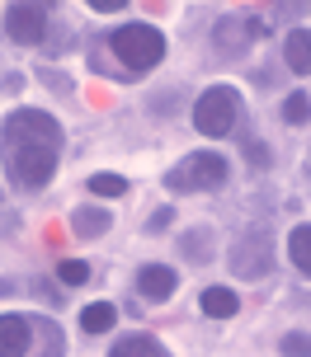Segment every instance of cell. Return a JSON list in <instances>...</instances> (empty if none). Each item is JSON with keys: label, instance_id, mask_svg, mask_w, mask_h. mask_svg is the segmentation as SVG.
Listing matches in <instances>:
<instances>
[{"label": "cell", "instance_id": "6da1fadb", "mask_svg": "<svg viewBox=\"0 0 311 357\" xmlns=\"http://www.w3.org/2000/svg\"><path fill=\"white\" fill-rule=\"evenodd\" d=\"M0 160L19 188H48L62 160V123L43 108H15L0 118Z\"/></svg>", "mask_w": 311, "mask_h": 357}, {"label": "cell", "instance_id": "7a4b0ae2", "mask_svg": "<svg viewBox=\"0 0 311 357\" xmlns=\"http://www.w3.org/2000/svg\"><path fill=\"white\" fill-rule=\"evenodd\" d=\"M109 52L118 56V71L123 75H142V71H151V66L165 61V33L156 24L132 19V24H123V29L109 33Z\"/></svg>", "mask_w": 311, "mask_h": 357}, {"label": "cell", "instance_id": "3957f363", "mask_svg": "<svg viewBox=\"0 0 311 357\" xmlns=\"http://www.w3.org/2000/svg\"><path fill=\"white\" fill-rule=\"evenodd\" d=\"M226 174H231L226 155H217V151H194V155H184L165 174V188L170 193H217L222 183H226Z\"/></svg>", "mask_w": 311, "mask_h": 357}, {"label": "cell", "instance_id": "277c9868", "mask_svg": "<svg viewBox=\"0 0 311 357\" xmlns=\"http://www.w3.org/2000/svg\"><path fill=\"white\" fill-rule=\"evenodd\" d=\"M236 123H240V89H231V85L203 89L198 104H194V127L203 137H231Z\"/></svg>", "mask_w": 311, "mask_h": 357}, {"label": "cell", "instance_id": "5b68a950", "mask_svg": "<svg viewBox=\"0 0 311 357\" xmlns=\"http://www.w3.org/2000/svg\"><path fill=\"white\" fill-rule=\"evenodd\" d=\"M231 273L240 282H259V278L274 273V240H269V231H245L231 245Z\"/></svg>", "mask_w": 311, "mask_h": 357}, {"label": "cell", "instance_id": "8992f818", "mask_svg": "<svg viewBox=\"0 0 311 357\" xmlns=\"http://www.w3.org/2000/svg\"><path fill=\"white\" fill-rule=\"evenodd\" d=\"M264 33H269V24L255 19V15H222L217 24H212V43H217V52H226V56H240Z\"/></svg>", "mask_w": 311, "mask_h": 357}, {"label": "cell", "instance_id": "52a82bcc", "mask_svg": "<svg viewBox=\"0 0 311 357\" xmlns=\"http://www.w3.org/2000/svg\"><path fill=\"white\" fill-rule=\"evenodd\" d=\"M48 5H29V0H19V5H5V38L19 43V47H38L43 38H48Z\"/></svg>", "mask_w": 311, "mask_h": 357}, {"label": "cell", "instance_id": "ba28073f", "mask_svg": "<svg viewBox=\"0 0 311 357\" xmlns=\"http://www.w3.org/2000/svg\"><path fill=\"white\" fill-rule=\"evenodd\" d=\"M34 339H38V315H0V357H34Z\"/></svg>", "mask_w": 311, "mask_h": 357}, {"label": "cell", "instance_id": "9c48e42d", "mask_svg": "<svg viewBox=\"0 0 311 357\" xmlns=\"http://www.w3.org/2000/svg\"><path fill=\"white\" fill-rule=\"evenodd\" d=\"M175 287H180V278H175V268H165V264H147L142 273H137V296L142 301H170L175 296Z\"/></svg>", "mask_w": 311, "mask_h": 357}, {"label": "cell", "instance_id": "30bf717a", "mask_svg": "<svg viewBox=\"0 0 311 357\" xmlns=\"http://www.w3.org/2000/svg\"><path fill=\"white\" fill-rule=\"evenodd\" d=\"M283 66L293 75H311V33L307 29H293L283 38Z\"/></svg>", "mask_w": 311, "mask_h": 357}, {"label": "cell", "instance_id": "8fae6325", "mask_svg": "<svg viewBox=\"0 0 311 357\" xmlns=\"http://www.w3.org/2000/svg\"><path fill=\"white\" fill-rule=\"evenodd\" d=\"M109 226H113L109 207H75V212H71V231L80 235V240H99Z\"/></svg>", "mask_w": 311, "mask_h": 357}, {"label": "cell", "instance_id": "7c38bea8", "mask_svg": "<svg viewBox=\"0 0 311 357\" xmlns=\"http://www.w3.org/2000/svg\"><path fill=\"white\" fill-rule=\"evenodd\" d=\"M198 305H203V315H212V320H231L240 310V296L231 291V287H208L198 296Z\"/></svg>", "mask_w": 311, "mask_h": 357}, {"label": "cell", "instance_id": "4fadbf2b", "mask_svg": "<svg viewBox=\"0 0 311 357\" xmlns=\"http://www.w3.org/2000/svg\"><path fill=\"white\" fill-rule=\"evenodd\" d=\"M288 259H293V268L302 278H311V221L293 226V235H288Z\"/></svg>", "mask_w": 311, "mask_h": 357}, {"label": "cell", "instance_id": "5bb4252c", "mask_svg": "<svg viewBox=\"0 0 311 357\" xmlns=\"http://www.w3.org/2000/svg\"><path fill=\"white\" fill-rule=\"evenodd\" d=\"M180 254L189 259V264H208V259H212V231H208V226L184 231L180 235Z\"/></svg>", "mask_w": 311, "mask_h": 357}, {"label": "cell", "instance_id": "9a60e30c", "mask_svg": "<svg viewBox=\"0 0 311 357\" xmlns=\"http://www.w3.org/2000/svg\"><path fill=\"white\" fill-rule=\"evenodd\" d=\"M109 357H165V348L151 334H128V339H118L109 348Z\"/></svg>", "mask_w": 311, "mask_h": 357}, {"label": "cell", "instance_id": "2e32d148", "mask_svg": "<svg viewBox=\"0 0 311 357\" xmlns=\"http://www.w3.org/2000/svg\"><path fill=\"white\" fill-rule=\"evenodd\" d=\"M113 320H118V310H113L109 301H94L80 310V329L85 334H104V329H113Z\"/></svg>", "mask_w": 311, "mask_h": 357}, {"label": "cell", "instance_id": "e0dca14e", "mask_svg": "<svg viewBox=\"0 0 311 357\" xmlns=\"http://www.w3.org/2000/svg\"><path fill=\"white\" fill-rule=\"evenodd\" d=\"M57 278L66 287H85L90 282V264H85V259H62V264H57Z\"/></svg>", "mask_w": 311, "mask_h": 357}, {"label": "cell", "instance_id": "ac0fdd59", "mask_svg": "<svg viewBox=\"0 0 311 357\" xmlns=\"http://www.w3.org/2000/svg\"><path fill=\"white\" fill-rule=\"evenodd\" d=\"M90 193L94 197H123V193H128V178H123V174H94L90 178Z\"/></svg>", "mask_w": 311, "mask_h": 357}, {"label": "cell", "instance_id": "d6986e66", "mask_svg": "<svg viewBox=\"0 0 311 357\" xmlns=\"http://www.w3.org/2000/svg\"><path fill=\"white\" fill-rule=\"evenodd\" d=\"M278 353H283V357H311V334H307V329H293V334H283Z\"/></svg>", "mask_w": 311, "mask_h": 357}, {"label": "cell", "instance_id": "ffe728a7", "mask_svg": "<svg viewBox=\"0 0 311 357\" xmlns=\"http://www.w3.org/2000/svg\"><path fill=\"white\" fill-rule=\"evenodd\" d=\"M240 151H245V160L255 165V169H269V165H274V151H269L264 142H255V137H245V142H240Z\"/></svg>", "mask_w": 311, "mask_h": 357}, {"label": "cell", "instance_id": "44dd1931", "mask_svg": "<svg viewBox=\"0 0 311 357\" xmlns=\"http://www.w3.org/2000/svg\"><path fill=\"white\" fill-rule=\"evenodd\" d=\"M283 118H288V123H307L311 118V99L307 94H288V99H283Z\"/></svg>", "mask_w": 311, "mask_h": 357}, {"label": "cell", "instance_id": "7402d4cb", "mask_svg": "<svg viewBox=\"0 0 311 357\" xmlns=\"http://www.w3.org/2000/svg\"><path fill=\"white\" fill-rule=\"evenodd\" d=\"M170 221H175V212H170V207H161V212H156V216H147V231L156 235V231H165Z\"/></svg>", "mask_w": 311, "mask_h": 357}, {"label": "cell", "instance_id": "603a6c76", "mask_svg": "<svg viewBox=\"0 0 311 357\" xmlns=\"http://www.w3.org/2000/svg\"><path fill=\"white\" fill-rule=\"evenodd\" d=\"M43 80H48V85H57L62 94H71V80H66V75H57V71H43Z\"/></svg>", "mask_w": 311, "mask_h": 357}, {"label": "cell", "instance_id": "cb8c5ba5", "mask_svg": "<svg viewBox=\"0 0 311 357\" xmlns=\"http://www.w3.org/2000/svg\"><path fill=\"white\" fill-rule=\"evenodd\" d=\"M94 10H99V15H118V10H123V0H94Z\"/></svg>", "mask_w": 311, "mask_h": 357}, {"label": "cell", "instance_id": "d4e9b609", "mask_svg": "<svg viewBox=\"0 0 311 357\" xmlns=\"http://www.w3.org/2000/svg\"><path fill=\"white\" fill-rule=\"evenodd\" d=\"M10 291H15V282H10V278H0V296H10Z\"/></svg>", "mask_w": 311, "mask_h": 357}]
</instances>
